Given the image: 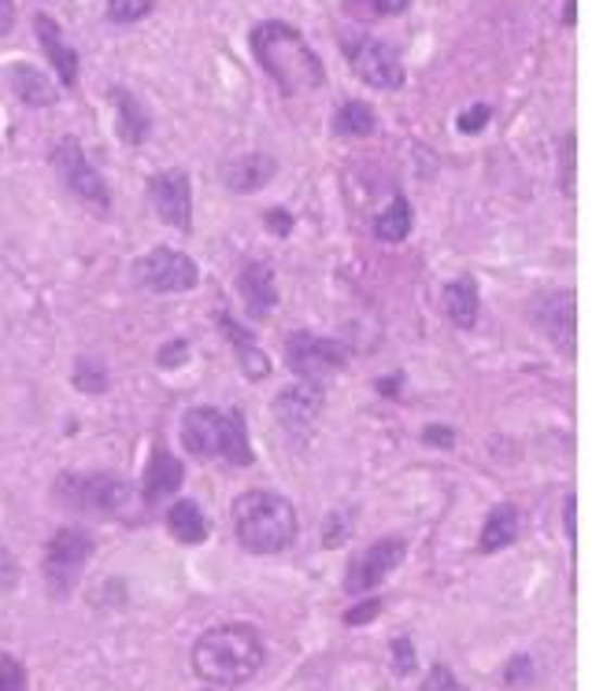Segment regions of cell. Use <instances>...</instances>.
<instances>
[{
  "instance_id": "cell-1",
  "label": "cell",
  "mask_w": 592,
  "mask_h": 691,
  "mask_svg": "<svg viewBox=\"0 0 592 691\" xmlns=\"http://www.w3.org/2000/svg\"><path fill=\"white\" fill-rule=\"evenodd\" d=\"M252 56L286 97H304L326 86V67L297 26L267 20L252 30Z\"/></svg>"
},
{
  "instance_id": "cell-2",
  "label": "cell",
  "mask_w": 592,
  "mask_h": 691,
  "mask_svg": "<svg viewBox=\"0 0 592 691\" xmlns=\"http://www.w3.org/2000/svg\"><path fill=\"white\" fill-rule=\"evenodd\" d=\"M263 658H267L263 636L252 629V625H237V621L207 629L193 648L197 677L215 688L249 684V680L263 669Z\"/></svg>"
},
{
  "instance_id": "cell-3",
  "label": "cell",
  "mask_w": 592,
  "mask_h": 691,
  "mask_svg": "<svg viewBox=\"0 0 592 691\" xmlns=\"http://www.w3.org/2000/svg\"><path fill=\"white\" fill-rule=\"evenodd\" d=\"M234 537L252 555H281L297 543V506L270 488H249L230 506Z\"/></svg>"
},
{
  "instance_id": "cell-4",
  "label": "cell",
  "mask_w": 592,
  "mask_h": 691,
  "mask_svg": "<svg viewBox=\"0 0 592 691\" xmlns=\"http://www.w3.org/2000/svg\"><path fill=\"white\" fill-rule=\"evenodd\" d=\"M181 444L189 455L226 458L230 466H252V444L244 432L241 414H226L215 407H193L181 418Z\"/></svg>"
},
{
  "instance_id": "cell-5",
  "label": "cell",
  "mask_w": 592,
  "mask_h": 691,
  "mask_svg": "<svg viewBox=\"0 0 592 691\" xmlns=\"http://www.w3.org/2000/svg\"><path fill=\"white\" fill-rule=\"evenodd\" d=\"M93 555V537L78 525H67L45 548V588L52 599H67L78 588L81 569Z\"/></svg>"
},
{
  "instance_id": "cell-6",
  "label": "cell",
  "mask_w": 592,
  "mask_h": 691,
  "mask_svg": "<svg viewBox=\"0 0 592 691\" xmlns=\"http://www.w3.org/2000/svg\"><path fill=\"white\" fill-rule=\"evenodd\" d=\"M56 500L81 514H118L130 500V485L115 474H63Z\"/></svg>"
},
{
  "instance_id": "cell-7",
  "label": "cell",
  "mask_w": 592,
  "mask_h": 691,
  "mask_svg": "<svg viewBox=\"0 0 592 691\" xmlns=\"http://www.w3.org/2000/svg\"><path fill=\"white\" fill-rule=\"evenodd\" d=\"M52 167H56L60 181L71 189V197H78L81 204H89L93 211L112 208V192H108V181L100 178V171L86 160L81 145L75 137H63V141L52 149Z\"/></svg>"
},
{
  "instance_id": "cell-8",
  "label": "cell",
  "mask_w": 592,
  "mask_h": 691,
  "mask_svg": "<svg viewBox=\"0 0 592 691\" xmlns=\"http://www.w3.org/2000/svg\"><path fill=\"white\" fill-rule=\"evenodd\" d=\"M134 281L149 292H193L200 285V271L186 252L160 244L134 263Z\"/></svg>"
},
{
  "instance_id": "cell-9",
  "label": "cell",
  "mask_w": 592,
  "mask_h": 691,
  "mask_svg": "<svg viewBox=\"0 0 592 691\" xmlns=\"http://www.w3.org/2000/svg\"><path fill=\"white\" fill-rule=\"evenodd\" d=\"M344 60L355 71V78L367 81L370 89H400L404 86V63L396 49H389L378 38H344L341 41Z\"/></svg>"
},
{
  "instance_id": "cell-10",
  "label": "cell",
  "mask_w": 592,
  "mask_h": 691,
  "mask_svg": "<svg viewBox=\"0 0 592 691\" xmlns=\"http://www.w3.org/2000/svg\"><path fill=\"white\" fill-rule=\"evenodd\" d=\"M286 363L297 374V381L323 385L326 377L344 366V352L337 340L315 337V334H293L286 340Z\"/></svg>"
},
{
  "instance_id": "cell-11",
  "label": "cell",
  "mask_w": 592,
  "mask_h": 691,
  "mask_svg": "<svg viewBox=\"0 0 592 691\" xmlns=\"http://www.w3.org/2000/svg\"><path fill=\"white\" fill-rule=\"evenodd\" d=\"M404 551H407V543L396 540V537L375 540L367 551H360V555H355V558L349 562L344 592L363 595V592H370V588H378L381 580H386V577L400 566V562H404Z\"/></svg>"
},
{
  "instance_id": "cell-12",
  "label": "cell",
  "mask_w": 592,
  "mask_h": 691,
  "mask_svg": "<svg viewBox=\"0 0 592 691\" xmlns=\"http://www.w3.org/2000/svg\"><path fill=\"white\" fill-rule=\"evenodd\" d=\"M323 407H326V389L312 381L289 385L275 400V414L289 437H312V429L318 426V418H323Z\"/></svg>"
},
{
  "instance_id": "cell-13",
  "label": "cell",
  "mask_w": 592,
  "mask_h": 691,
  "mask_svg": "<svg viewBox=\"0 0 592 691\" xmlns=\"http://www.w3.org/2000/svg\"><path fill=\"white\" fill-rule=\"evenodd\" d=\"M149 200L156 208V215L167 226L189 234L193 229V189H189L186 171H163L149 178Z\"/></svg>"
},
{
  "instance_id": "cell-14",
  "label": "cell",
  "mask_w": 592,
  "mask_h": 691,
  "mask_svg": "<svg viewBox=\"0 0 592 691\" xmlns=\"http://www.w3.org/2000/svg\"><path fill=\"white\" fill-rule=\"evenodd\" d=\"M530 322L549 337L555 352L574 355V292H563V289L537 292L530 303Z\"/></svg>"
},
{
  "instance_id": "cell-15",
  "label": "cell",
  "mask_w": 592,
  "mask_h": 691,
  "mask_svg": "<svg viewBox=\"0 0 592 691\" xmlns=\"http://www.w3.org/2000/svg\"><path fill=\"white\" fill-rule=\"evenodd\" d=\"M34 30H38V41L45 49V56H49L52 71L60 75V86L63 89H75L78 86V52L71 49L67 38H63L60 23L52 20V15H34Z\"/></svg>"
},
{
  "instance_id": "cell-16",
  "label": "cell",
  "mask_w": 592,
  "mask_h": 691,
  "mask_svg": "<svg viewBox=\"0 0 592 691\" xmlns=\"http://www.w3.org/2000/svg\"><path fill=\"white\" fill-rule=\"evenodd\" d=\"M181 481H186V469H181L178 458L163 444L152 448L149 466H144V481H141V500L149 506H156L167 500V495H175Z\"/></svg>"
},
{
  "instance_id": "cell-17",
  "label": "cell",
  "mask_w": 592,
  "mask_h": 691,
  "mask_svg": "<svg viewBox=\"0 0 592 691\" xmlns=\"http://www.w3.org/2000/svg\"><path fill=\"white\" fill-rule=\"evenodd\" d=\"M218 326H223V334L230 337L234 344V355L237 363H241V370L249 381H263V377H270V359L267 352L256 344V337L249 334V329L241 326V322H234V315H226V311H218Z\"/></svg>"
},
{
  "instance_id": "cell-18",
  "label": "cell",
  "mask_w": 592,
  "mask_h": 691,
  "mask_svg": "<svg viewBox=\"0 0 592 691\" xmlns=\"http://www.w3.org/2000/svg\"><path fill=\"white\" fill-rule=\"evenodd\" d=\"M241 297H244V307H249V315L263 322L275 311L278 303V289H275V271H270L267 263H249L241 271Z\"/></svg>"
},
{
  "instance_id": "cell-19",
  "label": "cell",
  "mask_w": 592,
  "mask_h": 691,
  "mask_svg": "<svg viewBox=\"0 0 592 691\" xmlns=\"http://www.w3.org/2000/svg\"><path fill=\"white\" fill-rule=\"evenodd\" d=\"M275 171H278L275 155L249 152V155H241V160L226 163L223 181L230 192H260L270 178H275Z\"/></svg>"
},
{
  "instance_id": "cell-20",
  "label": "cell",
  "mask_w": 592,
  "mask_h": 691,
  "mask_svg": "<svg viewBox=\"0 0 592 691\" xmlns=\"http://www.w3.org/2000/svg\"><path fill=\"white\" fill-rule=\"evenodd\" d=\"M112 104H115V130L118 137H123L126 145H141V141H149V134H152V118L149 112H144V104L138 97L130 93V89H112Z\"/></svg>"
},
{
  "instance_id": "cell-21",
  "label": "cell",
  "mask_w": 592,
  "mask_h": 691,
  "mask_svg": "<svg viewBox=\"0 0 592 691\" xmlns=\"http://www.w3.org/2000/svg\"><path fill=\"white\" fill-rule=\"evenodd\" d=\"M518 529H522V518L512 503H500L489 511L486 525H481V537H478V551L481 555H496V551L512 548L518 540Z\"/></svg>"
},
{
  "instance_id": "cell-22",
  "label": "cell",
  "mask_w": 592,
  "mask_h": 691,
  "mask_svg": "<svg viewBox=\"0 0 592 691\" xmlns=\"http://www.w3.org/2000/svg\"><path fill=\"white\" fill-rule=\"evenodd\" d=\"M8 75H12V89H15V97H20L23 104H30V108H52V104H56L60 89L52 86V81L45 78L38 67H30V63H15Z\"/></svg>"
},
{
  "instance_id": "cell-23",
  "label": "cell",
  "mask_w": 592,
  "mask_h": 691,
  "mask_svg": "<svg viewBox=\"0 0 592 691\" xmlns=\"http://www.w3.org/2000/svg\"><path fill=\"white\" fill-rule=\"evenodd\" d=\"M444 315L452 326L470 329L478 322V285L470 278H455L444 285Z\"/></svg>"
},
{
  "instance_id": "cell-24",
  "label": "cell",
  "mask_w": 592,
  "mask_h": 691,
  "mask_svg": "<svg viewBox=\"0 0 592 691\" xmlns=\"http://www.w3.org/2000/svg\"><path fill=\"white\" fill-rule=\"evenodd\" d=\"M167 529L178 543H204L212 525H207L204 511H200L193 500H178L167 514Z\"/></svg>"
},
{
  "instance_id": "cell-25",
  "label": "cell",
  "mask_w": 592,
  "mask_h": 691,
  "mask_svg": "<svg viewBox=\"0 0 592 691\" xmlns=\"http://www.w3.org/2000/svg\"><path fill=\"white\" fill-rule=\"evenodd\" d=\"M378 130V115L370 104H363V100H349V104L337 108L333 115V134L337 137H370Z\"/></svg>"
},
{
  "instance_id": "cell-26",
  "label": "cell",
  "mask_w": 592,
  "mask_h": 691,
  "mask_svg": "<svg viewBox=\"0 0 592 691\" xmlns=\"http://www.w3.org/2000/svg\"><path fill=\"white\" fill-rule=\"evenodd\" d=\"M412 204H407V197H393V204H389L381 215L375 218V234H378V241H386V244H400V241H407V234H412Z\"/></svg>"
},
{
  "instance_id": "cell-27",
  "label": "cell",
  "mask_w": 592,
  "mask_h": 691,
  "mask_svg": "<svg viewBox=\"0 0 592 691\" xmlns=\"http://www.w3.org/2000/svg\"><path fill=\"white\" fill-rule=\"evenodd\" d=\"M407 0H344V12L352 20H386V15H400Z\"/></svg>"
},
{
  "instance_id": "cell-28",
  "label": "cell",
  "mask_w": 592,
  "mask_h": 691,
  "mask_svg": "<svg viewBox=\"0 0 592 691\" xmlns=\"http://www.w3.org/2000/svg\"><path fill=\"white\" fill-rule=\"evenodd\" d=\"M108 370L97 363V359H86L81 355L78 363H75V389L78 392H89V395H100V392H108Z\"/></svg>"
},
{
  "instance_id": "cell-29",
  "label": "cell",
  "mask_w": 592,
  "mask_h": 691,
  "mask_svg": "<svg viewBox=\"0 0 592 691\" xmlns=\"http://www.w3.org/2000/svg\"><path fill=\"white\" fill-rule=\"evenodd\" d=\"M152 12V0H108V20L112 23H138Z\"/></svg>"
},
{
  "instance_id": "cell-30",
  "label": "cell",
  "mask_w": 592,
  "mask_h": 691,
  "mask_svg": "<svg viewBox=\"0 0 592 691\" xmlns=\"http://www.w3.org/2000/svg\"><path fill=\"white\" fill-rule=\"evenodd\" d=\"M0 691H26V669L12 654H0Z\"/></svg>"
},
{
  "instance_id": "cell-31",
  "label": "cell",
  "mask_w": 592,
  "mask_h": 691,
  "mask_svg": "<svg viewBox=\"0 0 592 691\" xmlns=\"http://www.w3.org/2000/svg\"><path fill=\"white\" fill-rule=\"evenodd\" d=\"M15 585H20V562H15V555L4 548V543H0V595H8Z\"/></svg>"
},
{
  "instance_id": "cell-32",
  "label": "cell",
  "mask_w": 592,
  "mask_h": 691,
  "mask_svg": "<svg viewBox=\"0 0 592 691\" xmlns=\"http://www.w3.org/2000/svg\"><path fill=\"white\" fill-rule=\"evenodd\" d=\"M349 532H352V522H349V514H344V511L330 514V522H326V529H323V540H326V548H337V543H344V540H349Z\"/></svg>"
},
{
  "instance_id": "cell-33",
  "label": "cell",
  "mask_w": 592,
  "mask_h": 691,
  "mask_svg": "<svg viewBox=\"0 0 592 691\" xmlns=\"http://www.w3.org/2000/svg\"><path fill=\"white\" fill-rule=\"evenodd\" d=\"M393 662H396V673H400V677L415 673V643L407 640V636H396V640H393Z\"/></svg>"
},
{
  "instance_id": "cell-34",
  "label": "cell",
  "mask_w": 592,
  "mask_h": 691,
  "mask_svg": "<svg viewBox=\"0 0 592 691\" xmlns=\"http://www.w3.org/2000/svg\"><path fill=\"white\" fill-rule=\"evenodd\" d=\"M489 115H493V112H489V104H474L459 118H455V126H459V134H478L481 126L489 123Z\"/></svg>"
},
{
  "instance_id": "cell-35",
  "label": "cell",
  "mask_w": 592,
  "mask_h": 691,
  "mask_svg": "<svg viewBox=\"0 0 592 691\" xmlns=\"http://www.w3.org/2000/svg\"><path fill=\"white\" fill-rule=\"evenodd\" d=\"M504 680H507V684H526V680H533V658H530V654H518V658L507 662Z\"/></svg>"
},
{
  "instance_id": "cell-36",
  "label": "cell",
  "mask_w": 592,
  "mask_h": 691,
  "mask_svg": "<svg viewBox=\"0 0 592 691\" xmlns=\"http://www.w3.org/2000/svg\"><path fill=\"white\" fill-rule=\"evenodd\" d=\"M423 691H467V688H463L459 680L452 677L449 666H433V669H430V680H426Z\"/></svg>"
},
{
  "instance_id": "cell-37",
  "label": "cell",
  "mask_w": 592,
  "mask_h": 691,
  "mask_svg": "<svg viewBox=\"0 0 592 691\" xmlns=\"http://www.w3.org/2000/svg\"><path fill=\"white\" fill-rule=\"evenodd\" d=\"M378 611H381V599H367V603H360L355 611L344 614V621H349V625H367L370 617H378Z\"/></svg>"
},
{
  "instance_id": "cell-38",
  "label": "cell",
  "mask_w": 592,
  "mask_h": 691,
  "mask_svg": "<svg viewBox=\"0 0 592 691\" xmlns=\"http://www.w3.org/2000/svg\"><path fill=\"white\" fill-rule=\"evenodd\" d=\"M423 440L430 448H452L455 444V432L449 426H426L423 429Z\"/></svg>"
},
{
  "instance_id": "cell-39",
  "label": "cell",
  "mask_w": 592,
  "mask_h": 691,
  "mask_svg": "<svg viewBox=\"0 0 592 691\" xmlns=\"http://www.w3.org/2000/svg\"><path fill=\"white\" fill-rule=\"evenodd\" d=\"M186 355H189V348H186V340H171L167 348L160 352V366H175V363H186Z\"/></svg>"
},
{
  "instance_id": "cell-40",
  "label": "cell",
  "mask_w": 592,
  "mask_h": 691,
  "mask_svg": "<svg viewBox=\"0 0 592 691\" xmlns=\"http://www.w3.org/2000/svg\"><path fill=\"white\" fill-rule=\"evenodd\" d=\"M267 226L275 229L278 237H286V234H289V226H293V218H289V211L275 208V211H267Z\"/></svg>"
},
{
  "instance_id": "cell-41",
  "label": "cell",
  "mask_w": 592,
  "mask_h": 691,
  "mask_svg": "<svg viewBox=\"0 0 592 691\" xmlns=\"http://www.w3.org/2000/svg\"><path fill=\"white\" fill-rule=\"evenodd\" d=\"M15 26V0H0V38L12 34Z\"/></svg>"
}]
</instances>
